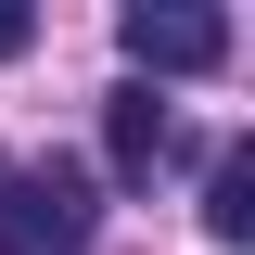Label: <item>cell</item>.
Masks as SVG:
<instances>
[{
    "label": "cell",
    "instance_id": "1",
    "mask_svg": "<svg viewBox=\"0 0 255 255\" xmlns=\"http://www.w3.org/2000/svg\"><path fill=\"white\" fill-rule=\"evenodd\" d=\"M102 243V204H90V166H51V153H0V255H90Z\"/></svg>",
    "mask_w": 255,
    "mask_h": 255
},
{
    "label": "cell",
    "instance_id": "2",
    "mask_svg": "<svg viewBox=\"0 0 255 255\" xmlns=\"http://www.w3.org/2000/svg\"><path fill=\"white\" fill-rule=\"evenodd\" d=\"M115 51H128L140 90H153V77H217L230 64V13H204V0H128L115 13Z\"/></svg>",
    "mask_w": 255,
    "mask_h": 255
},
{
    "label": "cell",
    "instance_id": "3",
    "mask_svg": "<svg viewBox=\"0 0 255 255\" xmlns=\"http://www.w3.org/2000/svg\"><path fill=\"white\" fill-rule=\"evenodd\" d=\"M166 166H179V115H166V90L128 77V90L102 102V179H115V191H153Z\"/></svg>",
    "mask_w": 255,
    "mask_h": 255
},
{
    "label": "cell",
    "instance_id": "4",
    "mask_svg": "<svg viewBox=\"0 0 255 255\" xmlns=\"http://www.w3.org/2000/svg\"><path fill=\"white\" fill-rule=\"evenodd\" d=\"M204 230L217 243H255V153L243 140H217V166H204Z\"/></svg>",
    "mask_w": 255,
    "mask_h": 255
},
{
    "label": "cell",
    "instance_id": "5",
    "mask_svg": "<svg viewBox=\"0 0 255 255\" xmlns=\"http://www.w3.org/2000/svg\"><path fill=\"white\" fill-rule=\"evenodd\" d=\"M13 51H38V13H26V0H0V64H13Z\"/></svg>",
    "mask_w": 255,
    "mask_h": 255
}]
</instances>
